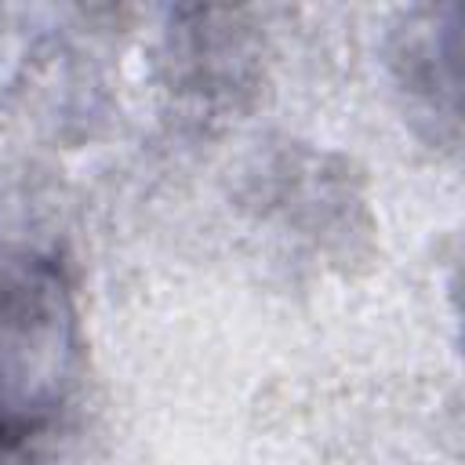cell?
Listing matches in <instances>:
<instances>
[{
    "instance_id": "1",
    "label": "cell",
    "mask_w": 465,
    "mask_h": 465,
    "mask_svg": "<svg viewBox=\"0 0 465 465\" xmlns=\"http://www.w3.org/2000/svg\"><path fill=\"white\" fill-rule=\"evenodd\" d=\"M458 7H421L411 11L407 22L396 29L392 44V69L400 87L407 91L411 105L421 109L429 120L447 116L458 120Z\"/></svg>"
},
{
    "instance_id": "2",
    "label": "cell",
    "mask_w": 465,
    "mask_h": 465,
    "mask_svg": "<svg viewBox=\"0 0 465 465\" xmlns=\"http://www.w3.org/2000/svg\"><path fill=\"white\" fill-rule=\"evenodd\" d=\"M69 400L0 363V465H47Z\"/></svg>"
}]
</instances>
